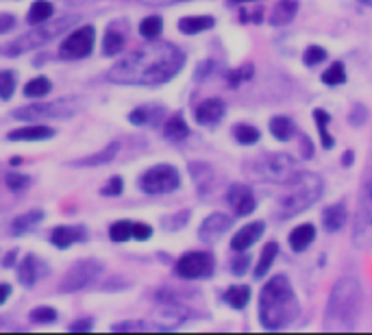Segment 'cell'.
I'll use <instances>...</instances> for the list:
<instances>
[{
    "mask_svg": "<svg viewBox=\"0 0 372 335\" xmlns=\"http://www.w3.org/2000/svg\"><path fill=\"white\" fill-rule=\"evenodd\" d=\"M185 55L170 42H151L128 53L107 72L116 85H164L181 72Z\"/></svg>",
    "mask_w": 372,
    "mask_h": 335,
    "instance_id": "1",
    "label": "cell"
},
{
    "mask_svg": "<svg viewBox=\"0 0 372 335\" xmlns=\"http://www.w3.org/2000/svg\"><path fill=\"white\" fill-rule=\"evenodd\" d=\"M301 305L292 283L285 275L272 277L260 294V320L264 329L277 331L294 323L298 318Z\"/></svg>",
    "mask_w": 372,
    "mask_h": 335,
    "instance_id": "2",
    "label": "cell"
},
{
    "mask_svg": "<svg viewBox=\"0 0 372 335\" xmlns=\"http://www.w3.org/2000/svg\"><path fill=\"white\" fill-rule=\"evenodd\" d=\"M364 307V292L362 283L346 275L339 277L327 298L325 309V327L327 329H350L357 323V318Z\"/></svg>",
    "mask_w": 372,
    "mask_h": 335,
    "instance_id": "3",
    "label": "cell"
},
{
    "mask_svg": "<svg viewBox=\"0 0 372 335\" xmlns=\"http://www.w3.org/2000/svg\"><path fill=\"white\" fill-rule=\"evenodd\" d=\"M287 191L279 198L277 214L281 220L294 218L318 203L325 189V181L316 172H296L292 181H287Z\"/></svg>",
    "mask_w": 372,
    "mask_h": 335,
    "instance_id": "4",
    "label": "cell"
},
{
    "mask_svg": "<svg viewBox=\"0 0 372 335\" xmlns=\"http://www.w3.org/2000/svg\"><path fill=\"white\" fill-rule=\"evenodd\" d=\"M74 22H78V15H63V18L55 20V22H42V24H35L33 31H28V33L20 35L15 42H11L9 46L0 48L3 53L15 57V55H22V53H28V51H35V48L48 44L51 40H55L57 35L66 33L68 28L74 26Z\"/></svg>",
    "mask_w": 372,
    "mask_h": 335,
    "instance_id": "5",
    "label": "cell"
},
{
    "mask_svg": "<svg viewBox=\"0 0 372 335\" xmlns=\"http://www.w3.org/2000/svg\"><path fill=\"white\" fill-rule=\"evenodd\" d=\"M246 172L257 181L268 183H287L298 172V164L294 162L292 155L285 153H266L262 157L253 159L246 166Z\"/></svg>",
    "mask_w": 372,
    "mask_h": 335,
    "instance_id": "6",
    "label": "cell"
},
{
    "mask_svg": "<svg viewBox=\"0 0 372 335\" xmlns=\"http://www.w3.org/2000/svg\"><path fill=\"white\" fill-rule=\"evenodd\" d=\"M181 185V174L174 166L161 164L153 166L140 177V189L149 196H159V194H170Z\"/></svg>",
    "mask_w": 372,
    "mask_h": 335,
    "instance_id": "7",
    "label": "cell"
},
{
    "mask_svg": "<svg viewBox=\"0 0 372 335\" xmlns=\"http://www.w3.org/2000/svg\"><path fill=\"white\" fill-rule=\"evenodd\" d=\"M372 231V181L370 177L364 179L362 191H360V203H357V214H355V225H353V244L357 248H366Z\"/></svg>",
    "mask_w": 372,
    "mask_h": 335,
    "instance_id": "8",
    "label": "cell"
},
{
    "mask_svg": "<svg viewBox=\"0 0 372 335\" xmlns=\"http://www.w3.org/2000/svg\"><path fill=\"white\" fill-rule=\"evenodd\" d=\"M81 111L78 101L70 98V101H55V103H40V105H31V107H22L18 111H13V118L18 120H40V118H68L74 116Z\"/></svg>",
    "mask_w": 372,
    "mask_h": 335,
    "instance_id": "9",
    "label": "cell"
},
{
    "mask_svg": "<svg viewBox=\"0 0 372 335\" xmlns=\"http://www.w3.org/2000/svg\"><path fill=\"white\" fill-rule=\"evenodd\" d=\"M103 273V266L96 259H83L76 261L66 275L61 277L59 283V292H78L83 290L85 285L94 283L99 279V275Z\"/></svg>",
    "mask_w": 372,
    "mask_h": 335,
    "instance_id": "10",
    "label": "cell"
},
{
    "mask_svg": "<svg viewBox=\"0 0 372 335\" xmlns=\"http://www.w3.org/2000/svg\"><path fill=\"white\" fill-rule=\"evenodd\" d=\"M214 268H216V259L212 252L192 250L176 261V275L183 279H205L214 273Z\"/></svg>",
    "mask_w": 372,
    "mask_h": 335,
    "instance_id": "11",
    "label": "cell"
},
{
    "mask_svg": "<svg viewBox=\"0 0 372 335\" xmlns=\"http://www.w3.org/2000/svg\"><path fill=\"white\" fill-rule=\"evenodd\" d=\"M94 42H96L94 26H78L63 40L59 53L63 59H83L92 53Z\"/></svg>",
    "mask_w": 372,
    "mask_h": 335,
    "instance_id": "12",
    "label": "cell"
},
{
    "mask_svg": "<svg viewBox=\"0 0 372 335\" xmlns=\"http://www.w3.org/2000/svg\"><path fill=\"white\" fill-rule=\"evenodd\" d=\"M233 225V218L231 216H226L222 212H214V214H209L205 220H203V225L198 229V237L203 239L205 244H214L218 242V239L231 229Z\"/></svg>",
    "mask_w": 372,
    "mask_h": 335,
    "instance_id": "13",
    "label": "cell"
},
{
    "mask_svg": "<svg viewBox=\"0 0 372 335\" xmlns=\"http://www.w3.org/2000/svg\"><path fill=\"white\" fill-rule=\"evenodd\" d=\"M226 200H229L235 216H239V218L251 216L257 207L253 189L248 185H242V183H235V185L229 187V191H226Z\"/></svg>",
    "mask_w": 372,
    "mask_h": 335,
    "instance_id": "14",
    "label": "cell"
},
{
    "mask_svg": "<svg viewBox=\"0 0 372 335\" xmlns=\"http://www.w3.org/2000/svg\"><path fill=\"white\" fill-rule=\"evenodd\" d=\"M264 229H266V225H264L262 220L251 222V225L242 227V229L233 235L231 248H233L235 252H244V250H248V248L257 242V239H260V237L264 235Z\"/></svg>",
    "mask_w": 372,
    "mask_h": 335,
    "instance_id": "15",
    "label": "cell"
},
{
    "mask_svg": "<svg viewBox=\"0 0 372 335\" xmlns=\"http://www.w3.org/2000/svg\"><path fill=\"white\" fill-rule=\"evenodd\" d=\"M189 174H192V179H194V185H196L198 189V194L207 196L209 191L214 189L216 185V172L214 168L205 164V162H192L189 164Z\"/></svg>",
    "mask_w": 372,
    "mask_h": 335,
    "instance_id": "16",
    "label": "cell"
},
{
    "mask_svg": "<svg viewBox=\"0 0 372 335\" xmlns=\"http://www.w3.org/2000/svg\"><path fill=\"white\" fill-rule=\"evenodd\" d=\"M224 103L220 98H207L203 103H198L196 111H194V118H196L198 124H216L224 118Z\"/></svg>",
    "mask_w": 372,
    "mask_h": 335,
    "instance_id": "17",
    "label": "cell"
},
{
    "mask_svg": "<svg viewBox=\"0 0 372 335\" xmlns=\"http://www.w3.org/2000/svg\"><path fill=\"white\" fill-rule=\"evenodd\" d=\"M44 275H46V268L35 255H26L18 266V279L22 285H35Z\"/></svg>",
    "mask_w": 372,
    "mask_h": 335,
    "instance_id": "18",
    "label": "cell"
},
{
    "mask_svg": "<svg viewBox=\"0 0 372 335\" xmlns=\"http://www.w3.org/2000/svg\"><path fill=\"white\" fill-rule=\"evenodd\" d=\"M346 220H348V209H346L344 203H333V205L327 207L325 212H322V227L331 233L342 231Z\"/></svg>",
    "mask_w": 372,
    "mask_h": 335,
    "instance_id": "19",
    "label": "cell"
},
{
    "mask_svg": "<svg viewBox=\"0 0 372 335\" xmlns=\"http://www.w3.org/2000/svg\"><path fill=\"white\" fill-rule=\"evenodd\" d=\"M296 13H298V0H279L270 11V24L285 26L296 18Z\"/></svg>",
    "mask_w": 372,
    "mask_h": 335,
    "instance_id": "20",
    "label": "cell"
},
{
    "mask_svg": "<svg viewBox=\"0 0 372 335\" xmlns=\"http://www.w3.org/2000/svg\"><path fill=\"white\" fill-rule=\"evenodd\" d=\"M216 24V20L212 15H187V18L179 20V31L183 35H196L203 33V31H209Z\"/></svg>",
    "mask_w": 372,
    "mask_h": 335,
    "instance_id": "21",
    "label": "cell"
},
{
    "mask_svg": "<svg viewBox=\"0 0 372 335\" xmlns=\"http://www.w3.org/2000/svg\"><path fill=\"white\" fill-rule=\"evenodd\" d=\"M314 239H316V227L310 225V222H305V225H298L292 233H289L287 242H289V246H292V250L301 252L310 246Z\"/></svg>",
    "mask_w": 372,
    "mask_h": 335,
    "instance_id": "22",
    "label": "cell"
},
{
    "mask_svg": "<svg viewBox=\"0 0 372 335\" xmlns=\"http://www.w3.org/2000/svg\"><path fill=\"white\" fill-rule=\"evenodd\" d=\"M83 237H85V231L81 227H57L51 233V242L57 248H68L70 244L78 242V239H83Z\"/></svg>",
    "mask_w": 372,
    "mask_h": 335,
    "instance_id": "23",
    "label": "cell"
},
{
    "mask_svg": "<svg viewBox=\"0 0 372 335\" xmlns=\"http://www.w3.org/2000/svg\"><path fill=\"white\" fill-rule=\"evenodd\" d=\"M55 131L51 129V126H44V124H31V126H20V129L11 131L7 137L9 139H48L53 137Z\"/></svg>",
    "mask_w": 372,
    "mask_h": 335,
    "instance_id": "24",
    "label": "cell"
},
{
    "mask_svg": "<svg viewBox=\"0 0 372 335\" xmlns=\"http://www.w3.org/2000/svg\"><path fill=\"white\" fill-rule=\"evenodd\" d=\"M120 151V144L118 141H111L103 151H99L96 155H90V157H83L81 162H74V166H103V164H111L113 159H116Z\"/></svg>",
    "mask_w": 372,
    "mask_h": 335,
    "instance_id": "25",
    "label": "cell"
},
{
    "mask_svg": "<svg viewBox=\"0 0 372 335\" xmlns=\"http://www.w3.org/2000/svg\"><path fill=\"white\" fill-rule=\"evenodd\" d=\"M270 133L277 137L279 141H289L296 133V124H294V120H289L287 116H274L270 120Z\"/></svg>",
    "mask_w": 372,
    "mask_h": 335,
    "instance_id": "26",
    "label": "cell"
},
{
    "mask_svg": "<svg viewBox=\"0 0 372 335\" xmlns=\"http://www.w3.org/2000/svg\"><path fill=\"white\" fill-rule=\"evenodd\" d=\"M251 300V287L248 285H231L224 292V302L233 309H244Z\"/></svg>",
    "mask_w": 372,
    "mask_h": 335,
    "instance_id": "27",
    "label": "cell"
},
{
    "mask_svg": "<svg viewBox=\"0 0 372 335\" xmlns=\"http://www.w3.org/2000/svg\"><path fill=\"white\" fill-rule=\"evenodd\" d=\"M161 116H164V109L161 107H137L135 111H131L128 120L137 126H146V124H157Z\"/></svg>",
    "mask_w": 372,
    "mask_h": 335,
    "instance_id": "28",
    "label": "cell"
},
{
    "mask_svg": "<svg viewBox=\"0 0 372 335\" xmlns=\"http://www.w3.org/2000/svg\"><path fill=\"white\" fill-rule=\"evenodd\" d=\"M314 120H316V129H318V135H320V144L325 146L327 151L333 148L335 139L331 137L329 133V122H331V116L327 114L325 109H314Z\"/></svg>",
    "mask_w": 372,
    "mask_h": 335,
    "instance_id": "29",
    "label": "cell"
},
{
    "mask_svg": "<svg viewBox=\"0 0 372 335\" xmlns=\"http://www.w3.org/2000/svg\"><path fill=\"white\" fill-rule=\"evenodd\" d=\"M277 255H279V244L277 242H268L262 250V257L260 261H257V268H255V277L257 279H262L268 275V270L272 268L274 259H277Z\"/></svg>",
    "mask_w": 372,
    "mask_h": 335,
    "instance_id": "30",
    "label": "cell"
},
{
    "mask_svg": "<svg viewBox=\"0 0 372 335\" xmlns=\"http://www.w3.org/2000/svg\"><path fill=\"white\" fill-rule=\"evenodd\" d=\"M164 133H166V137L172 139V141H181V139H185V137L189 135V126H187V122L183 120V116L176 114V116H172V118L166 122Z\"/></svg>",
    "mask_w": 372,
    "mask_h": 335,
    "instance_id": "31",
    "label": "cell"
},
{
    "mask_svg": "<svg viewBox=\"0 0 372 335\" xmlns=\"http://www.w3.org/2000/svg\"><path fill=\"white\" fill-rule=\"evenodd\" d=\"M233 137L242 144V146H251V144L260 141L262 133H260V129H257V126L239 122V124H235V129H233Z\"/></svg>",
    "mask_w": 372,
    "mask_h": 335,
    "instance_id": "32",
    "label": "cell"
},
{
    "mask_svg": "<svg viewBox=\"0 0 372 335\" xmlns=\"http://www.w3.org/2000/svg\"><path fill=\"white\" fill-rule=\"evenodd\" d=\"M42 218H44V214H42L40 209H35V212H26V214H22V216H18V218L13 220L11 229H13V233L22 235V233H26V231L33 229V227L37 225V222H42Z\"/></svg>",
    "mask_w": 372,
    "mask_h": 335,
    "instance_id": "33",
    "label": "cell"
},
{
    "mask_svg": "<svg viewBox=\"0 0 372 335\" xmlns=\"http://www.w3.org/2000/svg\"><path fill=\"white\" fill-rule=\"evenodd\" d=\"M53 15V5L48 3V0H35L33 3V7L28 9V22L31 24H42V22H46L48 18Z\"/></svg>",
    "mask_w": 372,
    "mask_h": 335,
    "instance_id": "34",
    "label": "cell"
},
{
    "mask_svg": "<svg viewBox=\"0 0 372 335\" xmlns=\"http://www.w3.org/2000/svg\"><path fill=\"white\" fill-rule=\"evenodd\" d=\"M346 81V68H344V63L342 61H335L331 63V66L322 72V83L325 85H342Z\"/></svg>",
    "mask_w": 372,
    "mask_h": 335,
    "instance_id": "35",
    "label": "cell"
},
{
    "mask_svg": "<svg viewBox=\"0 0 372 335\" xmlns=\"http://www.w3.org/2000/svg\"><path fill=\"white\" fill-rule=\"evenodd\" d=\"M122 48H124V35L118 33V31L109 28L105 33V37H103V53L107 57H113V55H118Z\"/></svg>",
    "mask_w": 372,
    "mask_h": 335,
    "instance_id": "36",
    "label": "cell"
},
{
    "mask_svg": "<svg viewBox=\"0 0 372 335\" xmlns=\"http://www.w3.org/2000/svg\"><path fill=\"white\" fill-rule=\"evenodd\" d=\"M161 28H164V20L159 15H149L140 22V35L146 40H157L161 35Z\"/></svg>",
    "mask_w": 372,
    "mask_h": 335,
    "instance_id": "37",
    "label": "cell"
},
{
    "mask_svg": "<svg viewBox=\"0 0 372 335\" xmlns=\"http://www.w3.org/2000/svg\"><path fill=\"white\" fill-rule=\"evenodd\" d=\"M51 87L53 85L46 76H37V78H33V81L26 83L24 94L28 96V98H42V96H46L48 92H51Z\"/></svg>",
    "mask_w": 372,
    "mask_h": 335,
    "instance_id": "38",
    "label": "cell"
},
{
    "mask_svg": "<svg viewBox=\"0 0 372 335\" xmlns=\"http://www.w3.org/2000/svg\"><path fill=\"white\" fill-rule=\"evenodd\" d=\"M109 237L113 239V242H126L128 237H133V222L120 220V222H116V225H111Z\"/></svg>",
    "mask_w": 372,
    "mask_h": 335,
    "instance_id": "39",
    "label": "cell"
},
{
    "mask_svg": "<svg viewBox=\"0 0 372 335\" xmlns=\"http://www.w3.org/2000/svg\"><path fill=\"white\" fill-rule=\"evenodd\" d=\"M13 89H15V76H13V72H9V70L0 72V98L9 101L11 96H13Z\"/></svg>",
    "mask_w": 372,
    "mask_h": 335,
    "instance_id": "40",
    "label": "cell"
},
{
    "mask_svg": "<svg viewBox=\"0 0 372 335\" xmlns=\"http://www.w3.org/2000/svg\"><path fill=\"white\" fill-rule=\"evenodd\" d=\"M303 59H305L307 66H318V63H322V61L327 59V51L322 46H310L305 51Z\"/></svg>",
    "mask_w": 372,
    "mask_h": 335,
    "instance_id": "41",
    "label": "cell"
},
{
    "mask_svg": "<svg viewBox=\"0 0 372 335\" xmlns=\"http://www.w3.org/2000/svg\"><path fill=\"white\" fill-rule=\"evenodd\" d=\"M31 320L33 323H55L57 311L53 307H37V309L31 311Z\"/></svg>",
    "mask_w": 372,
    "mask_h": 335,
    "instance_id": "42",
    "label": "cell"
},
{
    "mask_svg": "<svg viewBox=\"0 0 372 335\" xmlns=\"http://www.w3.org/2000/svg\"><path fill=\"white\" fill-rule=\"evenodd\" d=\"M366 118H368V109L364 105H355L353 111H350V116H348V122L353 126H362L366 122Z\"/></svg>",
    "mask_w": 372,
    "mask_h": 335,
    "instance_id": "43",
    "label": "cell"
},
{
    "mask_svg": "<svg viewBox=\"0 0 372 335\" xmlns=\"http://www.w3.org/2000/svg\"><path fill=\"white\" fill-rule=\"evenodd\" d=\"M28 183H31V179L28 177H24V174H9L7 177V185H9V189H13V191H20V189H24V187H28Z\"/></svg>",
    "mask_w": 372,
    "mask_h": 335,
    "instance_id": "44",
    "label": "cell"
},
{
    "mask_svg": "<svg viewBox=\"0 0 372 335\" xmlns=\"http://www.w3.org/2000/svg\"><path fill=\"white\" fill-rule=\"evenodd\" d=\"M122 187H124V183H122L120 177H111V181L103 187V194L105 196H120L122 194Z\"/></svg>",
    "mask_w": 372,
    "mask_h": 335,
    "instance_id": "45",
    "label": "cell"
},
{
    "mask_svg": "<svg viewBox=\"0 0 372 335\" xmlns=\"http://www.w3.org/2000/svg\"><path fill=\"white\" fill-rule=\"evenodd\" d=\"M187 218H189V214H187V212H181L179 216H174V218H166V220H164V227H168L170 231H176L179 227L185 225Z\"/></svg>",
    "mask_w": 372,
    "mask_h": 335,
    "instance_id": "46",
    "label": "cell"
},
{
    "mask_svg": "<svg viewBox=\"0 0 372 335\" xmlns=\"http://www.w3.org/2000/svg\"><path fill=\"white\" fill-rule=\"evenodd\" d=\"M248 266H251V257L248 255H242V257H237L233 264H231V270H233V275H237V277H242L248 270Z\"/></svg>",
    "mask_w": 372,
    "mask_h": 335,
    "instance_id": "47",
    "label": "cell"
},
{
    "mask_svg": "<svg viewBox=\"0 0 372 335\" xmlns=\"http://www.w3.org/2000/svg\"><path fill=\"white\" fill-rule=\"evenodd\" d=\"M153 235L151 225H144V222H133V237L135 239H149Z\"/></svg>",
    "mask_w": 372,
    "mask_h": 335,
    "instance_id": "48",
    "label": "cell"
},
{
    "mask_svg": "<svg viewBox=\"0 0 372 335\" xmlns=\"http://www.w3.org/2000/svg\"><path fill=\"white\" fill-rule=\"evenodd\" d=\"M15 26V18L11 13H0V35L7 33V31H11Z\"/></svg>",
    "mask_w": 372,
    "mask_h": 335,
    "instance_id": "49",
    "label": "cell"
},
{
    "mask_svg": "<svg viewBox=\"0 0 372 335\" xmlns=\"http://www.w3.org/2000/svg\"><path fill=\"white\" fill-rule=\"evenodd\" d=\"M137 329H146V325H142V323H120V325H113V331H137Z\"/></svg>",
    "mask_w": 372,
    "mask_h": 335,
    "instance_id": "50",
    "label": "cell"
},
{
    "mask_svg": "<svg viewBox=\"0 0 372 335\" xmlns=\"http://www.w3.org/2000/svg\"><path fill=\"white\" fill-rule=\"evenodd\" d=\"M142 5H151V7H166V5H176V3H185V0H140Z\"/></svg>",
    "mask_w": 372,
    "mask_h": 335,
    "instance_id": "51",
    "label": "cell"
},
{
    "mask_svg": "<svg viewBox=\"0 0 372 335\" xmlns=\"http://www.w3.org/2000/svg\"><path fill=\"white\" fill-rule=\"evenodd\" d=\"M301 144H303L301 148H305L303 159H310V157H312V153H314V151H312V141H310V137H305V135H303V137H301Z\"/></svg>",
    "mask_w": 372,
    "mask_h": 335,
    "instance_id": "52",
    "label": "cell"
},
{
    "mask_svg": "<svg viewBox=\"0 0 372 335\" xmlns=\"http://www.w3.org/2000/svg\"><path fill=\"white\" fill-rule=\"evenodd\" d=\"M90 329H92V323H87V320H78L70 327V331H90Z\"/></svg>",
    "mask_w": 372,
    "mask_h": 335,
    "instance_id": "53",
    "label": "cell"
},
{
    "mask_svg": "<svg viewBox=\"0 0 372 335\" xmlns=\"http://www.w3.org/2000/svg\"><path fill=\"white\" fill-rule=\"evenodd\" d=\"M9 294H11V287L7 283H0V305L9 298Z\"/></svg>",
    "mask_w": 372,
    "mask_h": 335,
    "instance_id": "54",
    "label": "cell"
},
{
    "mask_svg": "<svg viewBox=\"0 0 372 335\" xmlns=\"http://www.w3.org/2000/svg\"><path fill=\"white\" fill-rule=\"evenodd\" d=\"M353 157H355V153H353V151H346L344 157H342V164H344V166H350V164H353Z\"/></svg>",
    "mask_w": 372,
    "mask_h": 335,
    "instance_id": "55",
    "label": "cell"
},
{
    "mask_svg": "<svg viewBox=\"0 0 372 335\" xmlns=\"http://www.w3.org/2000/svg\"><path fill=\"white\" fill-rule=\"evenodd\" d=\"M13 259H15V250H11V252L7 255V257H5V261H3V266H5V268H11Z\"/></svg>",
    "mask_w": 372,
    "mask_h": 335,
    "instance_id": "56",
    "label": "cell"
},
{
    "mask_svg": "<svg viewBox=\"0 0 372 335\" xmlns=\"http://www.w3.org/2000/svg\"><path fill=\"white\" fill-rule=\"evenodd\" d=\"M246 3H255V0H229V5H246Z\"/></svg>",
    "mask_w": 372,
    "mask_h": 335,
    "instance_id": "57",
    "label": "cell"
},
{
    "mask_svg": "<svg viewBox=\"0 0 372 335\" xmlns=\"http://www.w3.org/2000/svg\"><path fill=\"white\" fill-rule=\"evenodd\" d=\"M11 164H13V166H18V164H22V159H20V157H13V159H11Z\"/></svg>",
    "mask_w": 372,
    "mask_h": 335,
    "instance_id": "58",
    "label": "cell"
},
{
    "mask_svg": "<svg viewBox=\"0 0 372 335\" xmlns=\"http://www.w3.org/2000/svg\"><path fill=\"white\" fill-rule=\"evenodd\" d=\"M370 181H372V177H370Z\"/></svg>",
    "mask_w": 372,
    "mask_h": 335,
    "instance_id": "59",
    "label": "cell"
}]
</instances>
